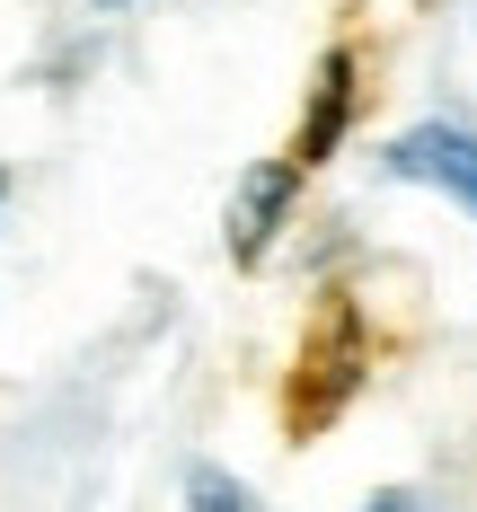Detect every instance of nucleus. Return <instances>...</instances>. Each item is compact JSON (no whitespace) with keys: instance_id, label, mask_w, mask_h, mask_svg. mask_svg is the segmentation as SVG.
<instances>
[{"instance_id":"3","label":"nucleus","mask_w":477,"mask_h":512,"mask_svg":"<svg viewBox=\"0 0 477 512\" xmlns=\"http://www.w3.org/2000/svg\"><path fill=\"white\" fill-rule=\"evenodd\" d=\"M389 177L433 186V195H451L460 212H477V133H460V124H416V133L389 142Z\"/></svg>"},{"instance_id":"1","label":"nucleus","mask_w":477,"mask_h":512,"mask_svg":"<svg viewBox=\"0 0 477 512\" xmlns=\"http://www.w3.org/2000/svg\"><path fill=\"white\" fill-rule=\"evenodd\" d=\"M363 371H371L363 318H354L345 292H327L318 318H310V336H301V354H292V371H283V433H292V442H318L336 415L354 407Z\"/></svg>"},{"instance_id":"5","label":"nucleus","mask_w":477,"mask_h":512,"mask_svg":"<svg viewBox=\"0 0 477 512\" xmlns=\"http://www.w3.org/2000/svg\"><path fill=\"white\" fill-rule=\"evenodd\" d=\"M186 512H257V495H248L230 468L195 460V468H186Z\"/></svg>"},{"instance_id":"2","label":"nucleus","mask_w":477,"mask_h":512,"mask_svg":"<svg viewBox=\"0 0 477 512\" xmlns=\"http://www.w3.org/2000/svg\"><path fill=\"white\" fill-rule=\"evenodd\" d=\"M354 115H363V53L327 45V53H318V80H310V106H301V124H292V142H283V159H292L301 177L327 168V159L345 151Z\"/></svg>"},{"instance_id":"4","label":"nucleus","mask_w":477,"mask_h":512,"mask_svg":"<svg viewBox=\"0 0 477 512\" xmlns=\"http://www.w3.org/2000/svg\"><path fill=\"white\" fill-rule=\"evenodd\" d=\"M292 195H301V168H292L283 151L257 159V168L239 177V195H230V265H265L274 230L292 221Z\"/></svg>"},{"instance_id":"6","label":"nucleus","mask_w":477,"mask_h":512,"mask_svg":"<svg viewBox=\"0 0 477 512\" xmlns=\"http://www.w3.org/2000/svg\"><path fill=\"white\" fill-rule=\"evenodd\" d=\"M371 512H416V504H407V495H380V504H371Z\"/></svg>"},{"instance_id":"7","label":"nucleus","mask_w":477,"mask_h":512,"mask_svg":"<svg viewBox=\"0 0 477 512\" xmlns=\"http://www.w3.org/2000/svg\"><path fill=\"white\" fill-rule=\"evenodd\" d=\"M0 212H9V168H0Z\"/></svg>"},{"instance_id":"8","label":"nucleus","mask_w":477,"mask_h":512,"mask_svg":"<svg viewBox=\"0 0 477 512\" xmlns=\"http://www.w3.org/2000/svg\"><path fill=\"white\" fill-rule=\"evenodd\" d=\"M98 9H133V0H98Z\"/></svg>"}]
</instances>
